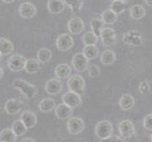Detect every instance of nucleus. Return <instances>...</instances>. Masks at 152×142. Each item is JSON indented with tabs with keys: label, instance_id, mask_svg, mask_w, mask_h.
I'll return each instance as SVG.
<instances>
[{
	"label": "nucleus",
	"instance_id": "f257e3e1",
	"mask_svg": "<svg viewBox=\"0 0 152 142\" xmlns=\"http://www.w3.org/2000/svg\"><path fill=\"white\" fill-rule=\"evenodd\" d=\"M13 87L19 90L28 99H32L37 94V88L35 85H33L30 83H28L27 80H24L21 79H17L14 80Z\"/></svg>",
	"mask_w": 152,
	"mask_h": 142
},
{
	"label": "nucleus",
	"instance_id": "f03ea898",
	"mask_svg": "<svg viewBox=\"0 0 152 142\" xmlns=\"http://www.w3.org/2000/svg\"><path fill=\"white\" fill-rule=\"evenodd\" d=\"M68 88L69 91L75 92L79 95H82L85 91V86H86V82L84 78L81 75H72L70 76L68 80Z\"/></svg>",
	"mask_w": 152,
	"mask_h": 142
},
{
	"label": "nucleus",
	"instance_id": "7ed1b4c3",
	"mask_svg": "<svg viewBox=\"0 0 152 142\" xmlns=\"http://www.w3.org/2000/svg\"><path fill=\"white\" fill-rule=\"evenodd\" d=\"M94 132L99 139L107 138V137L110 136L113 134V125L108 120L99 121L95 126Z\"/></svg>",
	"mask_w": 152,
	"mask_h": 142
},
{
	"label": "nucleus",
	"instance_id": "20e7f679",
	"mask_svg": "<svg viewBox=\"0 0 152 142\" xmlns=\"http://www.w3.org/2000/svg\"><path fill=\"white\" fill-rule=\"evenodd\" d=\"M122 41L124 44L132 46H141L144 44V40H142V36L141 34V32H139L136 30H131L126 32L123 35Z\"/></svg>",
	"mask_w": 152,
	"mask_h": 142
},
{
	"label": "nucleus",
	"instance_id": "39448f33",
	"mask_svg": "<svg viewBox=\"0 0 152 142\" xmlns=\"http://www.w3.org/2000/svg\"><path fill=\"white\" fill-rule=\"evenodd\" d=\"M118 130H119V134H120L121 137L124 140L129 139L135 135L134 124L129 120H122L118 125Z\"/></svg>",
	"mask_w": 152,
	"mask_h": 142
},
{
	"label": "nucleus",
	"instance_id": "423d86ee",
	"mask_svg": "<svg viewBox=\"0 0 152 142\" xmlns=\"http://www.w3.org/2000/svg\"><path fill=\"white\" fill-rule=\"evenodd\" d=\"M26 61L27 59L24 56L20 54H13L8 59L7 65L10 70L13 71V72H19L25 67Z\"/></svg>",
	"mask_w": 152,
	"mask_h": 142
},
{
	"label": "nucleus",
	"instance_id": "0eeeda50",
	"mask_svg": "<svg viewBox=\"0 0 152 142\" xmlns=\"http://www.w3.org/2000/svg\"><path fill=\"white\" fill-rule=\"evenodd\" d=\"M85 122L81 117H71L68 120L66 123V128L68 132L71 135H79L81 134L85 129Z\"/></svg>",
	"mask_w": 152,
	"mask_h": 142
},
{
	"label": "nucleus",
	"instance_id": "6e6552de",
	"mask_svg": "<svg viewBox=\"0 0 152 142\" xmlns=\"http://www.w3.org/2000/svg\"><path fill=\"white\" fill-rule=\"evenodd\" d=\"M74 46L73 38L69 33H63L56 39V46L61 51H68Z\"/></svg>",
	"mask_w": 152,
	"mask_h": 142
},
{
	"label": "nucleus",
	"instance_id": "1a4fd4ad",
	"mask_svg": "<svg viewBox=\"0 0 152 142\" xmlns=\"http://www.w3.org/2000/svg\"><path fill=\"white\" fill-rule=\"evenodd\" d=\"M100 38L104 46H112L116 43V33L111 28H104L100 33Z\"/></svg>",
	"mask_w": 152,
	"mask_h": 142
},
{
	"label": "nucleus",
	"instance_id": "9d476101",
	"mask_svg": "<svg viewBox=\"0 0 152 142\" xmlns=\"http://www.w3.org/2000/svg\"><path fill=\"white\" fill-rule=\"evenodd\" d=\"M62 101H63V103L66 104V105L71 108L79 107L82 104L81 95L72 91H69L65 93L63 95V97H62Z\"/></svg>",
	"mask_w": 152,
	"mask_h": 142
},
{
	"label": "nucleus",
	"instance_id": "9b49d317",
	"mask_svg": "<svg viewBox=\"0 0 152 142\" xmlns=\"http://www.w3.org/2000/svg\"><path fill=\"white\" fill-rule=\"evenodd\" d=\"M88 61L83 53H76L71 60V64L77 72H84L88 67Z\"/></svg>",
	"mask_w": 152,
	"mask_h": 142
},
{
	"label": "nucleus",
	"instance_id": "f8f14e48",
	"mask_svg": "<svg viewBox=\"0 0 152 142\" xmlns=\"http://www.w3.org/2000/svg\"><path fill=\"white\" fill-rule=\"evenodd\" d=\"M18 12L21 17L25 19H31L35 16V14L37 12V9L31 2H24L19 5Z\"/></svg>",
	"mask_w": 152,
	"mask_h": 142
},
{
	"label": "nucleus",
	"instance_id": "ddd939ff",
	"mask_svg": "<svg viewBox=\"0 0 152 142\" xmlns=\"http://www.w3.org/2000/svg\"><path fill=\"white\" fill-rule=\"evenodd\" d=\"M68 30L71 34H80L85 30V23L80 17H72L68 22Z\"/></svg>",
	"mask_w": 152,
	"mask_h": 142
},
{
	"label": "nucleus",
	"instance_id": "4468645a",
	"mask_svg": "<svg viewBox=\"0 0 152 142\" xmlns=\"http://www.w3.org/2000/svg\"><path fill=\"white\" fill-rule=\"evenodd\" d=\"M63 89V83L59 79H50L47 80L45 84V90L50 95H57Z\"/></svg>",
	"mask_w": 152,
	"mask_h": 142
},
{
	"label": "nucleus",
	"instance_id": "2eb2a0df",
	"mask_svg": "<svg viewBox=\"0 0 152 142\" xmlns=\"http://www.w3.org/2000/svg\"><path fill=\"white\" fill-rule=\"evenodd\" d=\"M23 103L17 99H10L5 103V111L8 115H16L21 111Z\"/></svg>",
	"mask_w": 152,
	"mask_h": 142
},
{
	"label": "nucleus",
	"instance_id": "dca6fc26",
	"mask_svg": "<svg viewBox=\"0 0 152 142\" xmlns=\"http://www.w3.org/2000/svg\"><path fill=\"white\" fill-rule=\"evenodd\" d=\"M55 116L59 118V120H69V117H71L73 114L72 108L68 106L65 103H60L58 105H56L54 109Z\"/></svg>",
	"mask_w": 152,
	"mask_h": 142
},
{
	"label": "nucleus",
	"instance_id": "f3484780",
	"mask_svg": "<svg viewBox=\"0 0 152 142\" xmlns=\"http://www.w3.org/2000/svg\"><path fill=\"white\" fill-rule=\"evenodd\" d=\"M20 120L23 121L25 126L28 129H31V128L35 127L37 124V117L34 113L30 110H26L21 114Z\"/></svg>",
	"mask_w": 152,
	"mask_h": 142
},
{
	"label": "nucleus",
	"instance_id": "a211bd4d",
	"mask_svg": "<svg viewBox=\"0 0 152 142\" xmlns=\"http://www.w3.org/2000/svg\"><path fill=\"white\" fill-rule=\"evenodd\" d=\"M48 9L51 14H59L63 12L65 9L64 0H49Z\"/></svg>",
	"mask_w": 152,
	"mask_h": 142
},
{
	"label": "nucleus",
	"instance_id": "6ab92c4d",
	"mask_svg": "<svg viewBox=\"0 0 152 142\" xmlns=\"http://www.w3.org/2000/svg\"><path fill=\"white\" fill-rule=\"evenodd\" d=\"M134 105H135V99L130 94H124L121 97L120 101H119V106L124 111L130 110Z\"/></svg>",
	"mask_w": 152,
	"mask_h": 142
},
{
	"label": "nucleus",
	"instance_id": "aec40b11",
	"mask_svg": "<svg viewBox=\"0 0 152 142\" xmlns=\"http://www.w3.org/2000/svg\"><path fill=\"white\" fill-rule=\"evenodd\" d=\"M54 74L59 80L66 79L71 74V67L68 64H60L55 67Z\"/></svg>",
	"mask_w": 152,
	"mask_h": 142
},
{
	"label": "nucleus",
	"instance_id": "412c9836",
	"mask_svg": "<svg viewBox=\"0 0 152 142\" xmlns=\"http://www.w3.org/2000/svg\"><path fill=\"white\" fill-rule=\"evenodd\" d=\"M55 107H56V104H55L54 99L50 98L43 99L39 102V104H38V108H39V110L43 113H49V112L53 111Z\"/></svg>",
	"mask_w": 152,
	"mask_h": 142
},
{
	"label": "nucleus",
	"instance_id": "4be33fe9",
	"mask_svg": "<svg viewBox=\"0 0 152 142\" xmlns=\"http://www.w3.org/2000/svg\"><path fill=\"white\" fill-rule=\"evenodd\" d=\"M100 60H101V63L104 65H111L116 61V54L113 50L107 49L102 52Z\"/></svg>",
	"mask_w": 152,
	"mask_h": 142
},
{
	"label": "nucleus",
	"instance_id": "5701e85b",
	"mask_svg": "<svg viewBox=\"0 0 152 142\" xmlns=\"http://www.w3.org/2000/svg\"><path fill=\"white\" fill-rule=\"evenodd\" d=\"M145 9L142 5L136 4L129 9V14L131 18L135 19V20H140V19L144 18L145 15Z\"/></svg>",
	"mask_w": 152,
	"mask_h": 142
},
{
	"label": "nucleus",
	"instance_id": "b1692460",
	"mask_svg": "<svg viewBox=\"0 0 152 142\" xmlns=\"http://www.w3.org/2000/svg\"><path fill=\"white\" fill-rule=\"evenodd\" d=\"M82 53L85 55V57L88 60H94L99 56V49L96 46V45H90V46H85L83 49Z\"/></svg>",
	"mask_w": 152,
	"mask_h": 142
},
{
	"label": "nucleus",
	"instance_id": "393cba45",
	"mask_svg": "<svg viewBox=\"0 0 152 142\" xmlns=\"http://www.w3.org/2000/svg\"><path fill=\"white\" fill-rule=\"evenodd\" d=\"M17 136L12 128H5L0 132V142H15Z\"/></svg>",
	"mask_w": 152,
	"mask_h": 142
},
{
	"label": "nucleus",
	"instance_id": "a878e982",
	"mask_svg": "<svg viewBox=\"0 0 152 142\" xmlns=\"http://www.w3.org/2000/svg\"><path fill=\"white\" fill-rule=\"evenodd\" d=\"M40 68V64H39V61L36 59H27L26 64H25V71L28 74H35L38 72V70Z\"/></svg>",
	"mask_w": 152,
	"mask_h": 142
},
{
	"label": "nucleus",
	"instance_id": "bb28decb",
	"mask_svg": "<svg viewBox=\"0 0 152 142\" xmlns=\"http://www.w3.org/2000/svg\"><path fill=\"white\" fill-rule=\"evenodd\" d=\"M12 43L7 38H0V53L2 55H10L13 51Z\"/></svg>",
	"mask_w": 152,
	"mask_h": 142
},
{
	"label": "nucleus",
	"instance_id": "cd10ccee",
	"mask_svg": "<svg viewBox=\"0 0 152 142\" xmlns=\"http://www.w3.org/2000/svg\"><path fill=\"white\" fill-rule=\"evenodd\" d=\"M101 19H102L104 24H107V25H112V24H114L117 21L118 15L114 12H112L110 9H106V11H104L102 12Z\"/></svg>",
	"mask_w": 152,
	"mask_h": 142
},
{
	"label": "nucleus",
	"instance_id": "c85d7f7f",
	"mask_svg": "<svg viewBox=\"0 0 152 142\" xmlns=\"http://www.w3.org/2000/svg\"><path fill=\"white\" fill-rule=\"evenodd\" d=\"M12 129L14 132V134L16 135V136H22L28 131V128L25 126V124H24L21 120H14L12 125Z\"/></svg>",
	"mask_w": 152,
	"mask_h": 142
},
{
	"label": "nucleus",
	"instance_id": "c756f323",
	"mask_svg": "<svg viewBox=\"0 0 152 142\" xmlns=\"http://www.w3.org/2000/svg\"><path fill=\"white\" fill-rule=\"evenodd\" d=\"M89 25H90V28H91V31L97 37H100V33H101V30L104 28V23L103 22L102 19L93 18L90 20Z\"/></svg>",
	"mask_w": 152,
	"mask_h": 142
},
{
	"label": "nucleus",
	"instance_id": "7c9ffc66",
	"mask_svg": "<svg viewBox=\"0 0 152 142\" xmlns=\"http://www.w3.org/2000/svg\"><path fill=\"white\" fill-rule=\"evenodd\" d=\"M51 57H52L51 51L49 49H46V47H43V49H39L37 52V60L39 61V63L42 64L49 63Z\"/></svg>",
	"mask_w": 152,
	"mask_h": 142
},
{
	"label": "nucleus",
	"instance_id": "2f4dec72",
	"mask_svg": "<svg viewBox=\"0 0 152 142\" xmlns=\"http://www.w3.org/2000/svg\"><path fill=\"white\" fill-rule=\"evenodd\" d=\"M64 3L72 12H77L82 9L84 0H64Z\"/></svg>",
	"mask_w": 152,
	"mask_h": 142
},
{
	"label": "nucleus",
	"instance_id": "473e14b6",
	"mask_svg": "<svg viewBox=\"0 0 152 142\" xmlns=\"http://www.w3.org/2000/svg\"><path fill=\"white\" fill-rule=\"evenodd\" d=\"M82 41L85 46H90V45H96L98 42V37L94 34L92 31L86 32L82 37Z\"/></svg>",
	"mask_w": 152,
	"mask_h": 142
},
{
	"label": "nucleus",
	"instance_id": "72a5a7b5",
	"mask_svg": "<svg viewBox=\"0 0 152 142\" xmlns=\"http://www.w3.org/2000/svg\"><path fill=\"white\" fill-rule=\"evenodd\" d=\"M110 9L118 15V14L125 12L126 3L122 1V0H115V1H112L111 5H110Z\"/></svg>",
	"mask_w": 152,
	"mask_h": 142
},
{
	"label": "nucleus",
	"instance_id": "f704fd0d",
	"mask_svg": "<svg viewBox=\"0 0 152 142\" xmlns=\"http://www.w3.org/2000/svg\"><path fill=\"white\" fill-rule=\"evenodd\" d=\"M88 76L90 78H98L99 77V75H100V68H99V66L97 65H95V64H91V65H88Z\"/></svg>",
	"mask_w": 152,
	"mask_h": 142
},
{
	"label": "nucleus",
	"instance_id": "c9c22d12",
	"mask_svg": "<svg viewBox=\"0 0 152 142\" xmlns=\"http://www.w3.org/2000/svg\"><path fill=\"white\" fill-rule=\"evenodd\" d=\"M138 89H139L141 94L146 95V94H148L150 91V84L148 83L147 80H142V82H141V83L139 84V88Z\"/></svg>",
	"mask_w": 152,
	"mask_h": 142
},
{
	"label": "nucleus",
	"instance_id": "e433bc0d",
	"mask_svg": "<svg viewBox=\"0 0 152 142\" xmlns=\"http://www.w3.org/2000/svg\"><path fill=\"white\" fill-rule=\"evenodd\" d=\"M144 127L146 130L152 131V113L148 114L144 118Z\"/></svg>",
	"mask_w": 152,
	"mask_h": 142
},
{
	"label": "nucleus",
	"instance_id": "4c0bfd02",
	"mask_svg": "<svg viewBox=\"0 0 152 142\" xmlns=\"http://www.w3.org/2000/svg\"><path fill=\"white\" fill-rule=\"evenodd\" d=\"M100 142H125V140H124L122 137L112 134L110 136L107 137V138L100 139Z\"/></svg>",
	"mask_w": 152,
	"mask_h": 142
},
{
	"label": "nucleus",
	"instance_id": "58836bf2",
	"mask_svg": "<svg viewBox=\"0 0 152 142\" xmlns=\"http://www.w3.org/2000/svg\"><path fill=\"white\" fill-rule=\"evenodd\" d=\"M21 142H36L33 138H31V137H25V138H23L21 140Z\"/></svg>",
	"mask_w": 152,
	"mask_h": 142
},
{
	"label": "nucleus",
	"instance_id": "ea45409f",
	"mask_svg": "<svg viewBox=\"0 0 152 142\" xmlns=\"http://www.w3.org/2000/svg\"><path fill=\"white\" fill-rule=\"evenodd\" d=\"M2 1L6 4H12L13 2H15V0H2Z\"/></svg>",
	"mask_w": 152,
	"mask_h": 142
},
{
	"label": "nucleus",
	"instance_id": "a19ab883",
	"mask_svg": "<svg viewBox=\"0 0 152 142\" xmlns=\"http://www.w3.org/2000/svg\"><path fill=\"white\" fill-rule=\"evenodd\" d=\"M145 3L147 6H149V7H152V0H145Z\"/></svg>",
	"mask_w": 152,
	"mask_h": 142
},
{
	"label": "nucleus",
	"instance_id": "79ce46f5",
	"mask_svg": "<svg viewBox=\"0 0 152 142\" xmlns=\"http://www.w3.org/2000/svg\"><path fill=\"white\" fill-rule=\"evenodd\" d=\"M3 75H4V70L3 68L0 66V79H2L3 78Z\"/></svg>",
	"mask_w": 152,
	"mask_h": 142
},
{
	"label": "nucleus",
	"instance_id": "37998d69",
	"mask_svg": "<svg viewBox=\"0 0 152 142\" xmlns=\"http://www.w3.org/2000/svg\"><path fill=\"white\" fill-rule=\"evenodd\" d=\"M122 1H124V2H125V3H126V2H128V1H129V0H122Z\"/></svg>",
	"mask_w": 152,
	"mask_h": 142
},
{
	"label": "nucleus",
	"instance_id": "c03bdc74",
	"mask_svg": "<svg viewBox=\"0 0 152 142\" xmlns=\"http://www.w3.org/2000/svg\"><path fill=\"white\" fill-rule=\"evenodd\" d=\"M1 60H2V54L0 53V62H1Z\"/></svg>",
	"mask_w": 152,
	"mask_h": 142
},
{
	"label": "nucleus",
	"instance_id": "a18cd8bd",
	"mask_svg": "<svg viewBox=\"0 0 152 142\" xmlns=\"http://www.w3.org/2000/svg\"><path fill=\"white\" fill-rule=\"evenodd\" d=\"M151 137H150V139H151V142H152V134H151V135H150Z\"/></svg>",
	"mask_w": 152,
	"mask_h": 142
},
{
	"label": "nucleus",
	"instance_id": "49530a36",
	"mask_svg": "<svg viewBox=\"0 0 152 142\" xmlns=\"http://www.w3.org/2000/svg\"><path fill=\"white\" fill-rule=\"evenodd\" d=\"M110 1H111V2H112V1H115V0H110Z\"/></svg>",
	"mask_w": 152,
	"mask_h": 142
}]
</instances>
